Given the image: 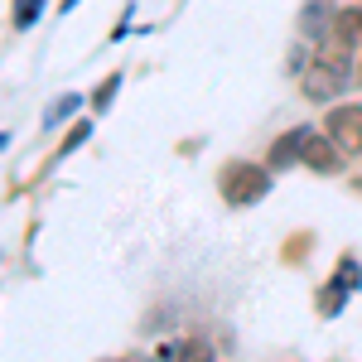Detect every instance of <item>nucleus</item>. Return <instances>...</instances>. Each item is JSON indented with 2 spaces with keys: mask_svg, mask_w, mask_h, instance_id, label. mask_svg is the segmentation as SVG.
Segmentation results:
<instances>
[{
  "mask_svg": "<svg viewBox=\"0 0 362 362\" xmlns=\"http://www.w3.org/2000/svg\"><path fill=\"white\" fill-rule=\"evenodd\" d=\"M329 39H338L343 49H362V10H338Z\"/></svg>",
  "mask_w": 362,
  "mask_h": 362,
  "instance_id": "39448f33",
  "label": "nucleus"
},
{
  "mask_svg": "<svg viewBox=\"0 0 362 362\" xmlns=\"http://www.w3.org/2000/svg\"><path fill=\"white\" fill-rule=\"evenodd\" d=\"M39 10H44V0H15V10H10L15 29H29L34 20H39Z\"/></svg>",
  "mask_w": 362,
  "mask_h": 362,
  "instance_id": "0eeeda50",
  "label": "nucleus"
},
{
  "mask_svg": "<svg viewBox=\"0 0 362 362\" xmlns=\"http://www.w3.org/2000/svg\"><path fill=\"white\" fill-rule=\"evenodd\" d=\"M343 295H348L343 285H329V290L319 295V305H324V314H338V305H343Z\"/></svg>",
  "mask_w": 362,
  "mask_h": 362,
  "instance_id": "f8f14e48",
  "label": "nucleus"
},
{
  "mask_svg": "<svg viewBox=\"0 0 362 362\" xmlns=\"http://www.w3.org/2000/svg\"><path fill=\"white\" fill-rule=\"evenodd\" d=\"M116 87H121V73H112L107 83L97 87V97H92V107H97V112H102V107H107V102H112V97H116Z\"/></svg>",
  "mask_w": 362,
  "mask_h": 362,
  "instance_id": "9d476101",
  "label": "nucleus"
},
{
  "mask_svg": "<svg viewBox=\"0 0 362 362\" xmlns=\"http://www.w3.org/2000/svg\"><path fill=\"white\" fill-rule=\"evenodd\" d=\"M300 165L319 169V174H338V169H343V150H338L334 140H324V136L309 131L305 145H300Z\"/></svg>",
  "mask_w": 362,
  "mask_h": 362,
  "instance_id": "20e7f679",
  "label": "nucleus"
},
{
  "mask_svg": "<svg viewBox=\"0 0 362 362\" xmlns=\"http://www.w3.org/2000/svg\"><path fill=\"white\" fill-rule=\"evenodd\" d=\"M73 107H78V97H63V102H58V107H54V112H49V116H44V126H58V121H63V116H68V112H73Z\"/></svg>",
  "mask_w": 362,
  "mask_h": 362,
  "instance_id": "ddd939ff",
  "label": "nucleus"
},
{
  "mask_svg": "<svg viewBox=\"0 0 362 362\" xmlns=\"http://www.w3.org/2000/svg\"><path fill=\"white\" fill-rule=\"evenodd\" d=\"M343 83H348V68L314 54V63H309V73H305V97H314V102H334L338 92H343Z\"/></svg>",
  "mask_w": 362,
  "mask_h": 362,
  "instance_id": "f03ea898",
  "label": "nucleus"
},
{
  "mask_svg": "<svg viewBox=\"0 0 362 362\" xmlns=\"http://www.w3.org/2000/svg\"><path fill=\"white\" fill-rule=\"evenodd\" d=\"M179 362H213L208 343H179Z\"/></svg>",
  "mask_w": 362,
  "mask_h": 362,
  "instance_id": "6e6552de",
  "label": "nucleus"
},
{
  "mask_svg": "<svg viewBox=\"0 0 362 362\" xmlns=\"http://www.w3.org/2000/svg\"><path fill=\"white\" fill-rule=\"evenodd\" d=\"M358 261H343V266H338V280H334V285H343V290H358Z\"/></svg>",
  "mask_w": 362,
  "mask_h": 362,
  "instance_id": "9b49d317",
  "label": "nucleus"
},
{
  "mask_svg": "<svg viewBox=\"0 0 362 362\" xmlns=\"http://www.w3.org/2000/svg\"><path fill=\"white\" fill-rule=\"evenodd\" d=\"M223 189H227L232 203H256V198L271 194V174L261 165H232L223 174Z\"/></svg>",
  "mask_w": 362,
  "mask_h": 362,
  "instance_id": "f257e3e1",
  "label": "nucleus"
},
{
  "mask_svg": "<svg viewBox=\"0 0 362 362\" xmlns=\"http://www.w3.org/2000/svg\"><path fill=\"white\" fill-rule=\"evenodd\" d=\"M305 136H309L305 126H300V131H290V136H280L276 145H271V165H276V169H285L290 160H300V145H305Z\"/></svg>",
  "mask_w": 362,
  "mask_h": 362,
  "instance_id": "423d86ee",
  "label": "nucleus"
},
{
  "mask_svg": "<svg viewBox=\"0 0 362 362\" xmlns=\"http://www.w3.org/2000/svg\"><path fill=\"white\" fill-rule=\"evenodd\" d=\"M87 136H92V121H83V126H73V131H68V140H63V150H58V155H73V150H78V145H83Z\"/></svg>",
  "mask_w": 362,
  "mask_h": 362,
  "instance_id": "1a4fd4ad",
  "label": "nucleus"
},
{
  "mask_svg": "<svg viewBox=\"0 0 362 362\" xmlns=\"http://www.w3.org/2000/svg\"><path fill=\"white\" fill-rule=\"evenodd\" d=\"M329 140L343 155H362V107H334L329 112Z\"/></svg>",
  "mask_w": 362,
  "mask_h": 362,
  "instance_id": "7ed1b4c3",
  "label": "nucleus"
},
{
  "mask_svg": "<svg viewBox=\"0 0 362 362\" xmlns=\"http://www.w3.org/2000/svg\"><path fill=\"white\" fill-rule=\"evenodd\" d=\"M73 5H78V0H63V10H73Z\"/></svg>",
  "mask_w": 362,
  "mask_h": 362,
  "instance_id": "4468645a",
  "label": "nucleus"
}]
</instances>
